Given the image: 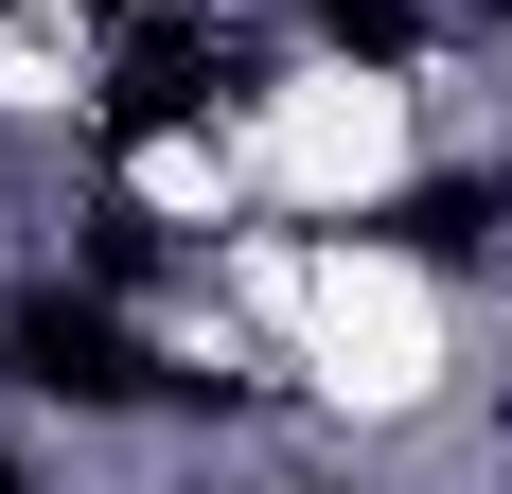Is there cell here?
Instances as JSON below:
<instances>
[{
    "instance_id": "3957f363",
    "label": "cell",
    "mask_w": 512,
    "mask_h": 494,
    "mask_svg": "<svg viewBox=\"0 0 512 494\" xmlns=\"http://www.w3.org/2000/svg\"><path fill=\"white\" fill-rule=\"evenodd\" d=\"M371 230L407 247V265H495L512 247V177H424V195H389Z\"/></svg>"
},
{
    "instance_id": "7a4b0ae2",
    "label": "cell",
    "mask_w": 512,
    "mask_h": 494,
    "mask_svg": "<svg viewBox=\"0 0 512 494\" xmlns=\"http://www.w3.org/2000/svg\"><path fill=\"white\" fill-rule=\"evenodd\" d=\"M265 89V36H124V89H106V142L142 159V142H177V124H212V106H248Z\"/></svg>"
},
{
    "instance_id": "6da1fadb",
    "label": "cell",
    "mask_w": 512,
    "mask_h": 494,
    "mask_svg": "<svg viewBox=\"0 0 512 494\" xmlns=\"http://www.w3.org/2000/svg\"><path fill=\"white\" fill-rule=\"evenodd\" d=\"M0 371L53 406H142V389H195V371H159L124 318H106V283H36V300H0Z\"/></svg>"
},
{
    "instance_id": "277c9868",
    "label": "cell",
    "mask_w": 512,
    "mask_h": 494,
    "mask_svg": "<svg viewBox=\"0 0 512 494\" xmlns=\"http://www.w3.org/2000/svg\"><path fill=\"white\" fill-rule=\"evenodd\" d=\"M318 36L336 53H424V0H318Z\"/></svg>"
}]
</instances>
